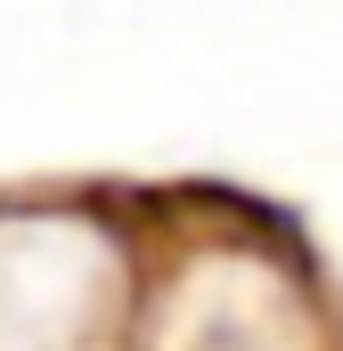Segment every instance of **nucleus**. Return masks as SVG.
Wrapping results in <instances>:
<instances>
[{"label": "nucleus", "mask_w": 343, "mask_h": 351, "mask_svg": "<svg viewBox=\"0 0 343 351\" xmlns=\"http://www.w3.org/2000/svg\"><path fill=\"white\" fill-rule=\"evenodd\" d=\"M115 327V254L98 229L41 221L0 237V351H82Z\"/></svg>", "instance_id": "nucleus-1"}, {"label": "nucleus", "mask_w": 343, "mask_h": 351, "mask_svg": "<svg viewBox=\"0 0 343 351\" xmlns=\"http://www.w3.org/2000/svg\"><path fill=\"white\" fill-rule=\"evenodd\" d=\"M164 351H294L286 302L261 278L196 269L180 294V327H164Z\"/></svg>", "instance_id": "nucleus-2"}]
</instances>
